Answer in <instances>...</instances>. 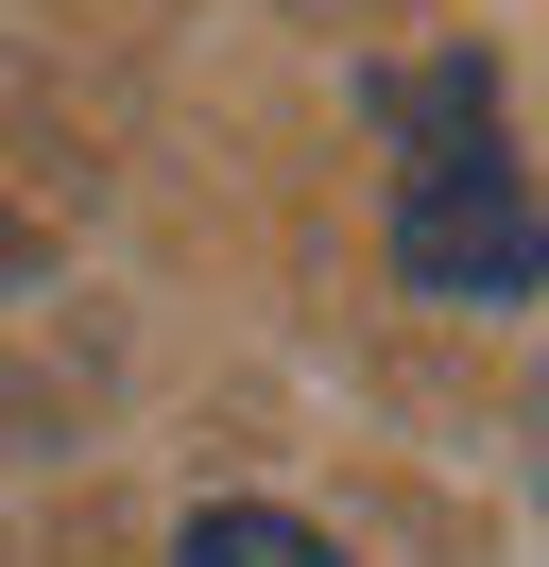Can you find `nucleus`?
<instances>
[{
  "label": "nucleus",
  "instance_id": "obj_1",
  "mask_svg": "<svg viewBox=\"0 0 549 567\" xmlns=\"http://www.w3.org/2000/svg\"><path fill=\"white\" fill-rule=\"evenodd\" d=\"M377 121H395V276L446 292V310H515V292H549V207L532 173H515L498 138V70L480 52H429V70L377 86Z\"/></svg>",
  "mask_w": 549,
  "mask_h": 567
},
{
  "label": "nucleus",
  "instance_id": "obj_2",
  "mask_svg": "<svg viewBox=\"0 0 549 567\" xmlns=\"http://www.w3.org/2000/svg\"><path fill=\"white\" fill-rule=\"evenodd\" d=\"M172 567H343L309 516H274V498H224V516H189L172 533Z\"/></svg>",
  "mask_w": 549,
  "mask_h": 567
}]
</instances>
